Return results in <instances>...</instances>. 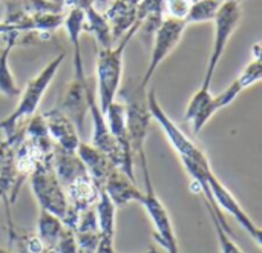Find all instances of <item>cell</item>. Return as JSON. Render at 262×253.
I'll return each instance as SVG.
<instances>
[{
	"instance_id": "obj_14",
	"label": "cell",
	"mask_w": 262,
	"mask_h": 253,
	"mask_svg": "<svg viewBox=\"0 0 262 253\" xmlns=\"http://www.w3.org/2000/svg\"><path fill=\"white\" fill-rule=\"evenodd\" d=\"M77 155L83 161L88 174L92 177L95 184L101 189L106 178L109 177V174L115 169V164L111 161V158L106 154H103L100 149H97L91 143L80 141V144L77 147Z\"/></svg>"
},
{
	"instance_id": "obj_26",
	"label": "cell",
	"mask_w": 262,
	"mask_h": 253,
	"mask_svg": "<svg viewBox=\"0 0 262 253\" xmlns=\"http://www.w3.org/2000/svg\"><path fill=\"white\" fill-rule=\"evenodd\" d=\"M261 74H262V65H261V58L256 57L255 60H252L244 69L243 72L238 75V81L241 83V86L244 88V91L247 88H252L253 85H256L259 80H261Z\"/></svg>"
},
{
	"instance_id": "obj_6",
	"label": "cell",
	"mask_w": 262,
	"mask_h": 253,
	"mask_svg": "<svg viewBox=\"0 0 262 253\" xmlns=\"http://www.w3.org/2000/svg\"><path fill=\"white\" fill-rule=\"evenodd\" d=\"M146 92H147L146 88H143L141 85L129 91L124 89L120 92L126 109V128H127L129 143L135 160L143 152H146V140L152 120L147 108Z\"/></svg>"
},
{
	"instance_id": "obj_21",
	"label": "cell",
	"mask_w": 262,
	"mask_h": 253,
	"mask_svg": "<svg viewBox=\"0 0 262 253\" xmlns=\"http://www.w3.org/2000/svg\"><path fill=\"white\" fill-rule=\"evenodd\" d=\"M83 31H88L95 37V41H97L98 48H111V46H114L115 40L112 37L111 25H109L106 15L97 6H89L88 9H84Z\"/></svg>"
},
{
	"instance_id": "obj_10",
	"label": "cell",
	"mask_w": 262,
	"mask_h": 253,
	"mask_svg": "<svg viewBox=\"0 0 262 253\" xmlns=\"http://www.w3.org/2000/svg\"><path fill=\"white\" fill-rule=\"evenodd\" d=\"M207 184L209 189L212 192V197L218 206V209L224 214L227 212L229 215H232L235 218V221H238L241 224V227L252 237V240L256 243L258 247H261L262 244V234L261 229L253 223V220L247 215V212L243 209V206L239 204V201L235 198V195L218 180V177L215 175L213 171H210L207 174Z\"/></svg>"
},
{
	"instance_id": "obj_31",
	"label": "cell",
	"mask_w": 262,
	"mask_h": 253,
	"mask_svg": "<svg viewBox=\"0 0 262 253\" xmlns=\"http://www.w3.org/2000/svg\"><path fill=\"white\" fill-rule=\"evenodd\" d=\"M11 32H18L14 26H11V25H8V23H5L3 20H0V37H6L8 34H11Z\"/></svg>"
},
{
	"instance_id": "obj_13",
	"label": "cell",
	"mask_w": 262,
	"mask_h": 253,
	"mask_svg": "<svg viewBox=\"0 0 262 253\" xmlns=\"http://www.w3.org/2000/svg\"><path fill=\"white\" fill-rule=\"evenodd\" d=\"M101 189L109 195V198L117 207L129 203L141 204L144 197V192L137 186V180L129 178L123 171L117 167L109 174Z\"/></svg>"
},
{
	"instance_id": "obj_18",
	"label": "cell",
	"mask_w": 262,
	"mask_h": 253,
	"mask_svg": "<svg viewBox=\"0 0 262 253\" xmlns=\"http://www.w3.org/2000/svg\"><path fill=\"white\" fill-rule=\"evenodd\" d=\"M78 253H95L100 241V230L95 209H86L80 212L78 223L74 227Z\"/></svg>"
},
{
	"instance_id": "obj_17",
	"label": "cell",
	"mask_w": 262,
	"mask_h": 253,
	"mask_svg": "<svg viewBox=\"0 0 262 253\" xmlns=\"http://www.w3.org/2000/svg\"><path fill=\"white\" fill-rule=\"evenodd\" d=\"M64 191H66L69 204L77 212H83L86 209L94 207L100 195V187L95 184V181L88 172L77 177L74 181H71L64 187Z\"/></svg>"
},
{
	"instance_id": "obj_29",
	"label": "cell",
	"mask_w": 262,
	"mask_h": 253,
	"mask_svg": "<svg viewBox=\"0 0 262 253\" xmlns=\"http://www.w3.org/2000/svg\"><path fill=\"white\" fill-rule=\"evenodd\" d=\"M166 3V12L172 18H180L184 20L189 8H190V0H164Z\"/></svg>"
},
{
	"instance_id": "obj_30",
	"label": "cell",
	"mask_w": 262,
	"mask_h": 253,
	"mask_svg": "<svg viewBox=\"0 0 262 253\" xmlns=\"http://www.w3.org/2000/svg\"><path fill=\"white\" fill-rule=\"evenodd\" d=\"M95 0H66L68 8H80V9H88L89 6H94Z\"/></svg>"
},
{
	"instance_id": "obj_15",
	"label": "cell",
	"mask_w": 262,
	"mask_h": 253,
	"mask_svg": "<svg viewBox=\"0 0 262 253\" xmlns=\"http://www.w3.org/2000/svg\"><path fill=\"white\" fill-rule=\"evenodd\" d=\"M166 18L164 0H141L137 5V23L141 32V38L146 43H152L155 31Z\"/></svg>"
},
{
	"instance_id": "obj_22",
	"label": "cell",
	"mask_w": 262,
	"mask_h": 253,
	"mask_svg": "<svg viewBox=\"0 0 262 253\" xmlns=\"http://www.w3.org/2000/svg\"><path fill=\"white\" fill-rule=\"evenodd\" d=\"M8 234L17 253H54L43 244V241L38 238L37 234L15 227L9 214H8Z\"/></svg>"
},
{
	"instance_id": "obj_28",
	"label": "cell",
	"mask_w": 262,
	"mask_h": 253,
	"mask_svg": "<svg viewBox=\"0 0 262 253\" xmlns=\"http://www.w3.org/2000/svg\"><path fill=\"white\" fill-rule=\"evenodd\" d=\"M54 253H78L77 247V240H75V234L74 229L64 226L55 246H54Z\"/></svg>"
},
{
	"instance_id": "obj_9",
	"label": "cell",
	"mask_w": 262,
	"mask_h": 253,
	"mask_svg": "<svg viewBox=\"0 0 262 253\" xmlns=\"http://www.w3.org/2000/svg\"><path fill=\"white\" fill-rule=\"evenodd\" d=\"M146 100H147V108L150 112V117L158 123V126L161 128L163 134L166 135L167 141L170 143V146L175 149V152L180 155V158H198L203 154H206L200 146L195 144V141L186 135L178 124L167 115V112L163 109L161 103L158 101L157 97V89L155 88H149L146 92Z\"/></svg>"
},
{
	"instance_id": "obj_19",
	"label": "cell",
	"mask_w": 262,
	"mask_h": 253,
	"mask_svg": "<svg viewBox=\"0 0 262 253\" xmlns=\"http://www.w3.org/2000/svg\"><path fill=\"white\" fill-rule=\"evenodd\" d=\"M21 32H11L5 37V48L0 51V94L6 98H15L20 95V86L15 81L12 69L9 66V57L14 46L18 43Z\"/></svg>"
},
{
	"instance_id": "obj_27",
	"label": "cell",
	"mask_w": 262,
	"mask_h": 253,
	"mask_svg": "<svg viewBox=\"0 0 262 253\" xmlns=\"http://www.w3.org/2000/svg\"><path fill=\"white\" fill-rule=\"evenodd\" d=\"M243 91H244V88L241 86V83H239L238 80H235L233 83H230V85L227 86V89H224V91L220 92L218 95H213V104H215V108H216L218 111H221V109L230 106V104L239 97V94H241Z\"/></svg>"
},
{
	"instance_id": "obj_24",
	"label": "cell",
	"mask_w": 262,
	"mask_h": 253,
	"mask_svg": "<svg viewBox=\"0 0 262 253\" xmlns=\"http://www.w3.org/2000/svg\"><path fill=\"white\" fill-rule=\"evenodd\" d=\"M223 3L224 2H220V0H192L184 22L187 23V26L193 23L213 22Z\"/></svg>"
},
{
	"instance_id": "obj_23",
	"label": "cell",
	"mask_w": 262,
	"mask_h": 253,
	"mask_svg": "<svg viewBox=\"0 0 262 253\" xmlns=\"http://www.w3.org/2000/svg\"><path fill=\"white\" fill-rule=\"evenodd\" d=\"M63 227H64V224L58 217H55L51 212L38 207L37 235L49 250H54V246H55Z\"/></svg>"
},
{
	"instance_id": "obj_16",
	"label": "cell",
	"mask_w": 262,
	"mask_h": 253,
	"mask_svg": "<svg viewBox=\"0 0 262 253\" xmlns=\"http://www.w3.org/2000/svg\"><path fill=\"white\" fill-rule=\"evenodd\" d=\"M137 2L134 0H111V5L103 12L111 25L114 40H120L134 25H137Z\"/></svg>"
},
{
	"instance_id": "obj_5",
	"label": "cell",
	"mask_w": 262,
	"mask_h": 253,
	"mask_svg": "<svg viewBox=\"0 0 262 253\" xmlns=\"http://www.w3.org/2000/svg\"><path fill=\"white\" fill-rule=\"evenodd\" d=\"M243 18V9H241V3L238 2H224L218 11V14L213 18V25H215V32H213V46L209 55V61H207V69H206V75L203 78L201 88L206 89H212V81L218 68V63L221 61L226 48L229 45L230 37L235 34V31L238 29L239 23Z\"/></svg>"
},
{
	"instance_id": "obj_32",
	"label": "cell",
	"mask_w": 262,
	"mask_h": 253,
	"mask_svg": "<svg viewBox=\"0 0 262 253\" xmlns=\"http://www.w3.org/2000/svg\"><path fill=\"white\" fill-rule=\"evenodd\" d=\"M0 253H11L9 250H6V249H3V247H0Z\"/></svg>"
},
{
	"instance_id": "obj_7",
	"label": "cell",
	"mask_w": 262,
	"mask_h": 253,
	"mask_svg": "<svg viewBox=\"0 0 262 253\" xmlns=\"http://www.w3.org/2000/svg\"><path fill=\"white\" fill-rule=\"evenodd\" d=\"M74 77L69 81L61 104L58 106L77 126L78 132L81 134L84 129V120L89 112L88 109V91H89V83L88 77L84 74V65L81 58V49L74 48Z\"/></svg>"
},
{
	"instance_id": "obj_4",
	"label": "cell",
	"mask_w": 262,
	"mask_h": 253,
	"mask_svg": "<svg viewBox=\"0 0 262 253\" xmlns=\"http://www.w3.org/2000/svg\"><path fill=\"white\" fill-rule=\"evenodd\" d=\"M137 160L140 161V166L143 171V178H144V197H143L141 204L146 209V212L152 221V226L155 230V238L166 249V253H180L178 240L175 235V229H173L170 215L154 189L146 152H143Z\"/></svg>"
},
{
	"instance_id": "obj_33",
	"label": "cell",
	"mask_w": 262,
	"mask_h": 253,
	"mask_svg": "<svg viewBox=\"0 0 262 253\" xmlns=\"http://www.w3.org/2000/svg\"><path fill=\"white\" fill-rule=\"evenodd\" d=\"M146 253H158L157 250H149V252H146Z\"/></svg>"
},
{
	"instance_id": "obj_1",
	"label": "cell",
	"mask_w": 262,
	"mask_h": 253,
	"mask_svg": "<svg viewBox=\"0 0 262 253\" xmlns=\"http://www.w3.org/2000/svg\"><path fill=\"white\" fill-rule=\"evenodd\" d=\"M29 180L38 207L58 217L64 226L74 229L78 223L80 212L69 204L66 191L52 167V158L40 161L29 175Z\"/></svg>"
},
{
	"instance_id": "obj_34",
	"label": "cell",
	"mask_w": 262,
	"mask_h": 253,
	"mask_svg": "<svg viewBox=\"0 0 262 253\" xmlns=\"http://www.w3.org/2000/svg\"><path fill=\"white\" fill-rule=\"evenodd\" d=\"M238 2H239V3H241V2H243V0H238Z\"/></svg>"
},
{
	"instance_id": "obj_2",
	"label": "cell",
	"mask_w": 262,
	"mask_h": 253,
	"mask_svg": "<svg viewBox=\"0 0 262 253\" xmlns=\"http://www.w3.org/2000/svg\"><path fill=\"white\" fill-rule=\"evenodd\" d=\"M138 23L134 25L118 41V45L111 48H98L97 51V101L100 109L104 112L107 106L117 100V94L123 80L124 69V52L132 37L137 34Z\"/></svg>"
},
{
	"instance_id": "obj_25",
	"label": "cell",
	"mask_w": 262,
	"mask_h": 253,
	"mask_svg": "<svg viewBox=\"0 0 262 253\" xmlns=\"http://www.w3.org/2000/svg\"><path fill=\"white\" fill-rule=\"evenodd\" d=\"M207 206V204H206ZM207 210H209V215H210V220L213 223V227H215V232H216V237H218V243H220V252L221 253H244L241 250V247L232 240V232H230V227L229 224L226 223V218L224 217H220L212 207L207 206Z\"/></svg>"
},
{
	"instance_id": "obj_12",
	"label": "cell",
	"mask_w": 262,
	"mask_h": 253,
	"mask_svg": "<svg viewBox=\"0 0 262 253\" xmlns=\"http://www.w3.org/2000/svg\"><path fill=\"white\" fill-rule=\"evenodd\" d=\"M95 214L100 230V241L95 253H118L115 250L117 206L112 203V200L103 189H100V195L95 203Z\"/></svg>"
},
{
	"instance_id": "obj_11",
	"label": "cell",
	"mask_w": 262,
	"mask_h": 253,
	"mask_svg": "<svg viewBox=\"0 0 262 253\" xmlns=\"http://www.w3.org/2000/svg\"><path fill=\"white\" fill-rule=\"evenodd\" d=\"M41 117L45 120L46 129L54 144L63 151L77 152V147L81 140H80V132L77 126L72 123V120L58 106L45 111Z\"/></svg>"
},
{
	"instance_id": "obj_3",
	"label": "cell",
	"mask_w": 262,
	"mask_h": 253,
	"mask_svg": "<svg viewBox=\"0 0 262 253\" xmlns=\"http://www.w3.org/2000/svg\"><path fill=\"white\" fill-rule=\"evenodd\" d=\"M64 58H66V52H60L34 78H31L26 83V86L20 91L18 104L14 108V111L8 117L0 120V132H3L5 137L12 135L29 117L37 114V109H38L49 85L52 83L58 69L61 68Z\"/></svg>"
},
{
	"instance_id": "obj_8",
	"label": "cell",
	"mask_w": 262,
	"mask_h": 253,
	"mask_svg": "<svg viewBox=\"0 0 262 253\" xmlns=\"http://www.w3.org/2000/svg\"><path fill=\"white\" fill-rule=\"evenodd\" d=\"M186 28H187V23L184 20L172 18V17H167L163 20V23L155 31L154 38H152L149 65H147V69H146V72L140 81V85L143 88L147 89V86H149L154 74L157 72V69L173 52V49L180 45Z\"/></svg>"
},
{
	"instance_id": "obj_20",
	"label": "cell",
	"mask_w": 262,
	"mask_h": 253,
	"mask_svg": "<svg viewBox=\"0 0 262 253\" xmlns=\"http://www.w3.org/2000/svg\"><path fill=\"white\" fill-rule=\"evenodd\" d=\"M52 167L55 171V175L63 187H66L71 181H74L77 177L86 174V167L77 152L63 151L55 146L52 154Z\"/></svg>"
}]
</instances>
